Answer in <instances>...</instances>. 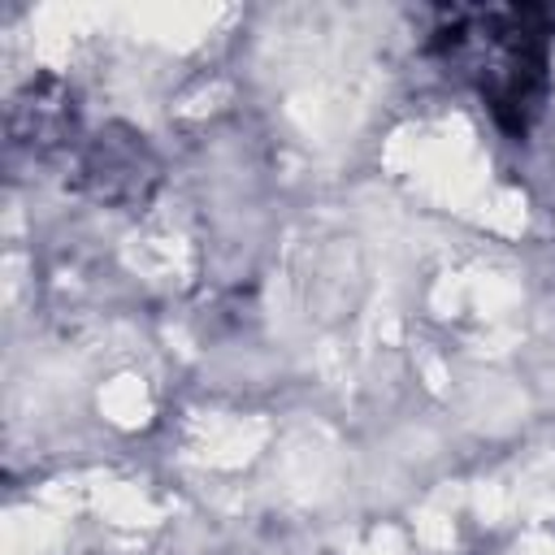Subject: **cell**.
Listing matches in <instances>:
<instances>
[{"label": "cell", "instance_id": "obj_1", "mask_svg": "<svg viewBox=\"0 0 555 555\" xmlns=\"http://www.w3.org/2000/svg\"><path fill=\"white\" fill-rule=\"evenodd\" d=\"M438 52L455 65L494 121L512 134H525L546 95V52H551V13L533 4H494V9H455L438 26Z\"/></svg>", "mask_w": 555, "mask_h": 555}]
</instances>
